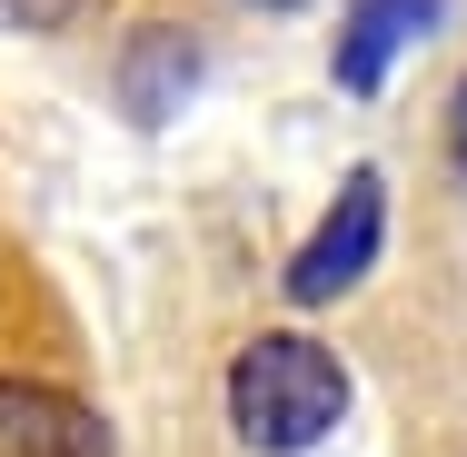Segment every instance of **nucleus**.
I'll return each instance as SVG.
<instances>
[{
	"label": "nucleus",
	"mask_w": 467,
	"mask_h": 457,
	"mask_svg": "<svg viewBox=\"0 0 467 457\" xmlns=\"http://www.w3.org/2000/svg\"><path fill=\"white\" fill-rule=\"evenodd\" d=\"M448 160L467 170V80H458V99H448Z\"/></svg>",
	"instance_id": "7"
},
{
	"label": "nucleus",
	"mask_w": 467,
	"mask_h": 457,
	"mask_svg": "<svg viewBox=\"0 0 467 457\" xmlns=\"http://www.w3.org/2000/svg\"><path fill=\"white\" fill-rule=\"evenodd\" d=\"M259 10H298V0H259Z\"/></svg>",
	"instance_id": "8"
},
{
	"label": "nucleus",
	"mask_w": 467,
	"mask_h": 457,
	"mask_svg": "<svg viewBox=\"0 0 467 457\" xmlns=\"http://www.w3.org/2000/svg\"><path fill=\"white\" fill-rule=\"evenodd\" d=\"M378 249H388V180H378V170H348L338 199H328V219L308 229V249L279 269L288 308H328V298H348V288L378 269Z\"/></svg>",
	"instance_id": "2"
},
{
	"label": "nucleus",
	"mask_w": 467,
	"mask_h": 457,
	"mask_svg": "<svg viewBox=\"0 0 467 457\" xmlns=\"http://www.w3.org/2000/svg\"><path fill=\"white\" fill-rule=\"evenodd\" d=\"M0 457H109V428L50 378H0Z\"/></svg>",
	"instance_id": "3"
},
{
	"label": "nucleus",
	"mask_w": 467,
	"mask_h": 457,
	"mask_svg": "<svg viewBox=\"0 0 467 457\" xmlns=\"http://www.w3.org/2000/svg\"><path fill=\"white\" fill-rule=\"evenodd\" d=\"M10 20H30V30H50V20H70V0H0Z\"/></svg>",
	"instance_id": "6"
},
{
	"label": "nucleus",
	"mask_w": 467,
	"mask_h": 457,
	"mask_svg": "<svg viewBox=\"0 0 467 457\" xmlns=\"http://www.w3.org/2000/svg\"><path fill=\"white\" fill-rule=\"evenodd\" d=\"M119 80H130V109H140V119H160V109H180V80H199V50H189L180 30H160V40L130 50Z\"/></svg>",
	"instance_id": "5"
},
{
	"label": "nucleus",
	"mask_w": 467,
	"mask_h": 457,
	"mask_svg": "<svg viewBox=\"0 0 467 457\" xmlns=\"http://www.w3.org/2000/svg\"><path fill=\"white\" fill-rule=\"evenodd\" d=\"M438 10L448 0H348V20H338V90H388V70L438 30Z\"/></svg>",
	"instance_id": "4"
},
{
	"label": "nucleus",
	"mask_w": 467,
	"mask_h": 457,
	"mask_svg": "<svg viewBox=\"0 0 467 457\" xmlns=\"http://www.w3.org/2000/svg\"><path fill=\"white\" fill-rule=\"evenodd\" d=\"M338 418H348L338 348H318L308 328H279V338H249L239 348V368H229V428L259 457H308Z\"/></svg>",
	"instance_id": "1"
}]
</instances>
